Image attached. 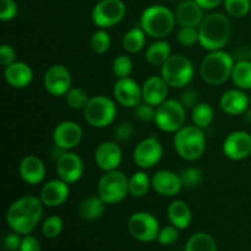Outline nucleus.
Masks as SVG:
<instances>
[{
	"instance_id": "obj_1",
	"label": "nucleus",
	"mask_w": 251,
	"mask_h": 251,
	"mask_svg": "<svg viewBox=\"0 0 251 251\" xmlns=\"http://www.w3.org/2000/svg\"><path fill=\"white\" fill-rule=\"evenodd\" d=\"M43 202L36 196H24L10 205L6 211V223L12 232L27 235L33 232L43 216Z\"/></svg>"
},
{
	"instance_id": "obj_2",
	"label": "nucleus",
	"mask_w": 251,
	"mask_h": 251,
	"mask_svg": "<svg viewBox=\"0 0 251 251\" xmlns=\"http://www.w3.org/2000/svg\"><path fill=\"white\" fill-rule=\"evenodd\" d=\"M232 26L226 15L221 12H213L203 17L199 34H200V46L208 51L221 50L226 47L230 38Z\"/></svg>"
},
{
	"instance_id": "obj_3",
	"label": "nucleus",
	"mask_w": 251,
	"mask_h": 251,
	"mask_svg": "<svg viewBox=\"0 0 251 251\" xmlns=\"http://www.w3.org/2000/svg\"><path fill=\"white\" fill-rule=\"evenodd\" d=\"M176 15L163 5H152L146 7L141 15L140 25L147 36L162 39L169 36L176 26Z\"/></svg>"
},
{
	"instance_id": "obj_4",
	"label": "nucleus",
	"mask_w": 251,
	"mask_h": 251,
	"mask_svg": "<svg viewBox=\"0 0 251 251\" xmlns=\"http://www.w3.org/2000/svg\"><path fill=\"white\" fill-rule=\"evenodd\" d=\"M234 64V60L227 51L222 49L210 51L201 61V77L208 85H222L232 76Z\"/></svg>"
},
{
	"instance_id": "obj_5",
	"label": "nucleus",
	"mask_w": 251,
	"mask_h": 251,
	"mask_svg": "<svg viewBox=\"0 0 251 251\" xmlns=\"http://www.w3.org/2000/svg\"><path fill=\"white\" fill-rule=\"evenodd\" d=\"M174 149L186 161L200 158L206 149V137L202 129L196 125H184L174 135Z\"/></svg>"
},
{
	"instance_id": "obj_6",
	"label": "nucleus",
	"mask_w": 251,
	"mask_h": 251,
	"mask_svg": "<svg viewBox=\"0 0 251 251\" xmlns=\"http://www.w3.org/2000/svg\"><path fill=\"white\" fill-rule=\"evenodd\" d=\"M161 76L169 87H186L194 77V65L185 55L176 54L161 66Z\"/></svg>"
},
{
	"instance_id": "obj_7",
	"label": "nucleus",
	"mask_w": 251,
	"mask_h": 251,
	"mask_svg": "<svg viewBox=\"0 0 251 251\" xmlns=\"http://www.w3.org/2000/svg\"><path fill=\"white\" fill-rule=\"evenodd\" d=\"M129 194V179L123 172H105L98 183V196L105 205H115L124 200Z\"/></svg>"
},
{
	"instance_id": "obj_8",
	"label": "nucleus",
	"mask_w": 251,
	"mask_h": 251,
	"mask_svg": "<svg viewBox=\"0 0 251 251\" xmlns=\"http://www.w3.org/2000/svg\"><path fill=\"white\" fill-rule=\"evenodd\" d=\"M83 115L91 126L102 129L114 122L117 117V107L110 98L105 96H95L88 100L83 109Z\"/></svg>"
},
{
	"instance_id": "obj_9",
	"label": "nucleus",
	"mask_w": 251,
	"mask_h": 251,
	"mask_svg": "<svg viewBox=\"0 0 251 251\" xmlns=\"http://www.w3.org/2000/svg\"><path fill=\"white\" fill-rule=\"evenodd\" d=\"M186 120V108L180 100H166L157 107L156 124L162 131L176 132L184 126Z\"/></svg>"
},
{
	"instance_id": "obj_10",
	"label": "nucleus",
	"mask_w": 251,
	"mask_h": 251,
	"mask_svg": "<svg viewBox=\"0 0 251 251\" xmlns=\"http://www.w3.org/2000/svg\"><path fill=\"white\" fill-rule=\"evenodd\" d=\"M127 230L134 239L142 243H151L157 240L161 228L158 220L153 215L140 211L130 216L127 221Z\"/></svg>"
},
{
	"instance_id": "obj_11",
	"label": "nucleus",
	"mask_w": 251,
	"mask_h": 251,
	"mask_svg": "<svg viewBox=\"0 0 251 251\" xmlns=\"http://www.w3.org/2000/svg\"><path fill=\"white\" fill-rule=\"evenodd\" d=\"M126 7L123 0H100L92 10V21L100 28H109L119 24L125 16Z\"/></svg>"
},
{
	"instance_id": "obj_12",
	"label": "nucleus",
	"mask_w": 251,
	"mask_h": 251,
	"mask_svg": "<svg viewBox=\"0 0 251 251\" xmlns=\"http://www.w3.org/2000/svg\"><path fill=\"white\" fill-rule=\"evenodd\" d=\"M44 88L54 97H65L70 91L73 77L68 68L64 65H53L46 71L43 78Z\"/></svg>"
},
{
	"instance_id": "obj_13",
	"label": "nucleus",
	"mask_w": 251,
	"mask_h": 251,
	"mask_svg": "<svg viewBox=\"0 0 251 251\" xmlns=\"http://www.w3.org/2000/svg\"><path fill=\"white\" fill-rule=\"evenodd\" d=\"M163 156V147L156 137H147L142 140L134 150L132 158L135 164L142 169H149L156 166Z\"/></svg>"
},
{
	"instance_id": "obj_14",
	"label": "nucleus",
	"mask_w": 251,
	"mask_h": 251,
	"mask_svg": "<svg viewBox=\"0 0 251 251\" xmlns=\"http://www.w3.org/2000/svg\"><path fill=\"white\" fill-rule=\"evenodd\" d=\"M223 153L232 161H243L251 154V135L247 131L230 132L223 142Z\"/></svg>"
},
{
	"instance_id": "obj_15",
	"label": "nucleus",
	"mask_w": 251,
	"mask_h": 251,
	"mask_svg": "<svg viewBox=\"0 0 251 251\" xmlns=\"http://www.w3.org/2000/svg\"><path fill=\"white\" fill-rule=\"evenodd\" d=\"M82 129L75 122L65 120L59 123L53 131L54 145L64 151H70L78 146L82 140Z\"/></svg>"
},
{
	"instance_id": "obj_16",
	"label": "nucleus",
	"mask_w": 251,
	"mask_h": 251,
	"mask_svg": "<svg viewBox=\"0 0 251 251\" xmlns=\"http://www.w3.org/2000/svg\"><path fill=\"white\" fill-rule=\"evenodd\" d=\"M113 93L123 107L135 108L142 100V87L131 77L118 78L113 87Z\"/></svg>"
},
{
	"instance_id": "obj_17",
	"label": "nucleus",
	"mask_w": 251,
	"mask_h": 251,
	"mask_svg": "<svg viewBox=\"0 0 251 251\" xmlns=\"http://www.w3.org/2000/svg\"><path fill=\"white\" fill-rule=\"evenodd\" d=\"M56 173L59 179L68 184L80 180L83 174V162L80 156L74 152L66 151L56 159Z\"/></svg>"
},
{
	"instance_id": "obj_18",
	"label": "nucleus",
	"mask_w": 251,
	"mask_h": 251,
	"mask_svg": "<svg viewBox=\"0 0 251 251\" xmlns=\"http://www.w3.org/2000/svg\"><path fill=\"white\" fill-rule=\"evenodd\" d=\"M95 161L98 168L104 172L115 171L123 161V152L119 145L113 141H105L98 145L95 151Z\"/></svg>"
},
{
	"instance_id": "obj_19",
	"label": "nucleus",
	"mask_w": 251,
	"mask_h": 251,
	"mask_svg": "<svg viewBox=\"0 0 251 251\" xmlns=\"http://www.w3.org/2000/svg\"><path fill=\"white\" fill-rule=\"evenodd\" d=\"M152 188L161 196L173 198L183 189L180 176L172 171H158L152 176Z\"/></svg>"
},
{
	"instance_id": "obj_20",
	"label": "nucleus",
	"mask_w": 251,
	"mask_h": 251,
	"mask_svg": "<svg viewBox=\"0 0 251 251\" xmlns=\"http://www.w3.org/2000/svg\"><path fill=\"white\" fill-rule=\"evenodd\" d=\"M69 184L61 179H54L44 184L41 191V200L44 206L58 207L65 203L69 198Z\"/></svg>"
},
{
	"instance_id": "obj_21",
	"label": "nucleus",
	"mask_w": 251,
	"mask_h": 251,
	"mask_svg": "<svg viewBox=\"0 0 251 251\" xmlns=\"http://www.w3.org/2000/svg\"><path fill=\"white\" fill-rule=\"evenodd\" d=\"M169 92L168 83L162 76L149 77L142 85V100L158 107L167 100Z\"/></svg>"
},
{
	"instance_id": "obj_22",
	"label": "nucleus",
	"mask_w": 251,
	"mask_h": 251,
	"mask_svg": "<svg viewBox=\"0 0 251 251\" xmlns=\"http://www.w3.org/2000/svg\"><path fill=\"white\" fill-rule=\"evenodd\" d=\"M19 172L25 183L29 185H37L42 183L46 176V166L39 157L29 154L21 161Z\"/></svg>"
},
{
	"instance_id": "obj_23",
	"label": "nucleus",
	"mask_w": 251,
	"mask_h": 251,
	"mask_svg": "<svg viewBox=\"0 0 251 251\" xmlns=\"http://www.w3.org/2000/svg\"><path fill=\"white\" fill-rule=\"evenodd\" d=\"M176 19L181 27L199 28L203 20V9L195 0H184L176 7Z\"/></svg>"
},
{
	"instance_id": "obj_24",
	"label": "nucleus",
	"mask_w": 251,
	"mask_h": 251,
	"mask_svg": "<svg viewBox=\"0 0 251 251\" xmlns=\"http://www.w3.org/2000/svg\"><path fill=\"white\" fill-rule=\"evenodd\" d=\"M4 77L11 87L25 88L33 80V71L28 64L24 61H15L5 66Z\"/></svg>"
},
{
	"instance_id": "obj_25",
	"label": "nucleus",
	"mask_w": 251,
	"mask_h": 251,
	"mask_svg": "<svg viewBox=\"0 0 251 251\" xmlns=\"http://www.w3.org/2000/svg\"><path fill=\"white\" fill-rule=\"evenodd\" d=\"M250 100L243 90H228L220 100V107L226 114L240 115L249 108Z\"/></svg>"
},
{
	"instance_id": "obj_26",
	"label": "nucleus",
	"mask_w": 251,
	"mask_h": 251,
	"mask_svg": "<svg viewBox=\"0 0 251 251\" xmlns=\"http://www.w3.org/2000/svg\"><path fill=\"white\" fill-rule=\"evenodd\" d=\"M168 220L178 229H186L191 223V210L183 200H176L168 206L167 210Z\"/></svg>"
},
{
	"instance_id": "obj_27",
	"label": "nucleus",
	"mask_w": 251,
	"mask_h": 251,
	"mask_svg": "<svg viewBox=\"0 0 251 251\" xmlns=\"http://www.w3.org/2000/svg\"><path fill=\"white\" fill-rule=\"evenodd\" d=\"M105 203L100 196H88L83 199L78 207V213L85 221H96L104 213Z\"/></svg>"
},
{
	"instance_id": "obj_28",
	"label": "nucleus",
	"mask_w": 251,
	"mask_h": 251,
	"mask_svg": "<svg viewBox=\"0 0 251 251\" xmlns=\"http://www.w3.org/2000/svg\"><path fill=\"white\" fill-rule=\"evenodd\" d=\"M172 56V48L166 41L152 43L146 50V60L152 66H162Z\"/></svg>"
},
{
	"instance_id": "obj_29",
	"label": "nucleus",
	"mask_w": 251,
	"mask_h": 251,
	"mask_svg": "<svg viewBox=\"0 0 251 251\" xmlns=\"http://www.w3.org/2000/svg\"><path fill=\"white\" fill-rule=\"evenodd\" d=\"M232 80L240 90L251 88V60L237 61L233 66Z\"/></svg>"
},
{
	"instance_id": "obj_30",
	"label": "nucleus",
	"mask_w": 251,
	"mask_h": 251,
	"mask_svg": "<svg viewBox=\"0 0 251 251\" xmlns=\"http://www.w3.org/2000/svg\"><path fill=\"white\" fill-rule=\"evenodd\" d=\"M146 43V32L142 28L129 29L123 37V47L130 54H136L142 50Z\"/></svg>"
},
{
	"instance_id": "obj_31",
	"label": "nucleus",
	"mask_w": 251,
	"mask_h": 251,
	"mask_svg": "<svg viewBox=\"0 0 251 251\" xmlns=\"http://www.w3.org/2000/svg\"><path fill=\"white\" fill-rule=\"evenodd\" d=\"M152 186V180L145 172H136L129 178V194L134 198H144Z\"/></svg>"
},
{
	"instance_id": "obj_32",
	"label": "nucleus",
	"mask_w": 251,
	"mask_h": 251,
	"mask_svg": "<svg viewBox=\"0 0 251 251\" xmlns=\"http://www.w3.org/2000/svg\"><path fill=\"white\" fill-rule=\"evenodd\" d=\"M184 251H217V245L210 234L201 232L189 238Z\"/></svg>"
},
{
	"instance_id": "obj_33",
	"label": "nucleus",
	"mask_w": 251,
	"mask_h": 251,
	"mask_svg": "<svg viewBox=\"0 0 251 251\" xmlns=\"http://www.w3.org/2000/svg\"><path fill=\"white\" fill-rule=\"evenodd\" d=\"M191 118H193L194 125H196L200 129H205V127L210 126L211 123L213 122L215 112L208 103H198L193 108Z\"/></svg>"
},
{
	"instance_id": "obj_34",
	"label": "nucleus",
	"mask_w": 251,
	"mask_h": 251,
	"mask_svg": "<svg viewBox=\"0 0 251 251\" xmlns=\"http://www.w3.org/2000/svg\"><path fill=\"white\" fill-rule=\"evenodd\" d=\"M65 100L69 107L73 108V109L83 110L86 105H87L88 100H90V97H88L87 93L82 88L71 87L70 91L65 95Z\"/></svg>"
},
{
	"instance_id": "obj_35",
	"label": "nucleus",
	"mask_w": 251,
	"mask_h": 251,
	"mask_svg": "<svg viewBox=\"0 0 251 251\" xmlns=\"http://www.w3.org/2000/svg\"><path fill=\"white\" fill-rule=\"evenodd\" d=\"M64 228L63 218L60 216H50L42 225V233L48 239H55L61 234Z\"/></svg>"
},
{
	"instance_id": "obj_36",
	"label": "nucleus",
	"mask_w": 251,
	"mask_h": 251,
	"mask_svg": "<svg viewBox=\"0 0 251 251\" xmlns=\"http://www.w3.org/2000/svg\"><path fill=\"white\" fill-rule=\"evenodd\" d=\"M91 48L95 53L104 54L110 48V36L105 28H100L91 37Z\"/></svg>"
},
{
	"instance_id": "obj_37",
	"label": "nucleus",
	"mask_w": 251,
	"mask_h": 251,
	"mask_svg": "<svg viewBox=\"0 0 251 251\" xmlns=\"http://www.w3.org/2000/svg\"><path fill=\"white\" fill-rule=\"evenodd\" d=\"M132 60L127 55H118L113 60V74L117 78L130 77V74L132 71Z\"/></svg>"
},
{
	"instance_id": "obj_38",
	"label": "nucleus",
	"mask_w": 251,
	"mask_h": 251,
	"mask_svg": "<svg viewBox=\"0 0 251 251\" xmlns=\"http://www.w3.org/2000/svg\"><path fill=\"white\" fill-rule=\"evenodd\" d=\"M180 179L181 183H183V186H185V188H196L198 185H200L203 179L202 171L200 168H198V167L186 168L181 172Z\"/></svg>"
},
{
	"instance_id": "obj_39",
	"label": "nucleus",
	"mask_w": 251,
	"mask_h": 251,
	"mask_svg": "<svg viewBox=\"0 0 251 251\" xmlns=\"http://www.w3.org/2000/svg\"><path fill=\"white\" fill-rule=\"evenodd\" d=\"M225 7L233 17H243L250 11V0H225Z\"/></svg>"
},
{
	"instance_id": "obj_40",
	"label": "nucleus",
	"mask_w": 251,
	"mask_h": 251,
	"mask_svg": "<svg viewBox=\"0 0 251 251\" xmlns=\"http://www.w3.org/2000/svg\"><path fill=\"white\" fill-rule=\"evenodd\" d=\"M179 44L183 47H193L200 41V34H199V28L195 27H181L176 36Z\"/></svg>"
},
{
	"instance_id": "obj_41",
	"label": "nucleus",
	"mask_w": 251,
	"mask_h": 251,
	"mask_svg": "<svg viewBox=\"0 0 251 251\" xmlns=\"http://www.w3.org/2000/svg\"><path fill=\"white\" fill-rule=\"evenodd\" d=\"M156 112L157 108H154V105L150 104V103L145 102V100H141V102L134 108L135 117L145 123L154 122V120H156Z\"/></svg>"
},
{
	"instance_id": "obj_42",
	"label": "nucleus",
	"mask_w": 251,
	"mask_h": 251,
	"mask_svg": "<svg viewBox=\"0 0 251 251\" xmlns=\"http://www.w3.org/2000/svg\"><path fill=\"white\" fill-rule=\"evenodd\" d=\"M178 230V228L174 227L173 225L163 227L159 230L158 237H157V242L161 245H163V247H168V245L174 244L179 238Z\"/></svg>"
},
{
	"instance_id": "obj_43",
	"label": "nucleus",
	"mask_w": 251,
	"mask_h": 251,
	"mask_svg": "<svg viewBox=\"0 0 251 251\" xmlns=\"http://www.w3.org/2000/svg\"><path fill=\"white\" fill-rule=\"evenodd\" d=\"M17 15V5L14 0H0V20L11 21Z\"/></svg>"
},
{
	"instance_id": "obj_44",
	"label": "nucleus",
	"mask_w": 251,
	"mask_h": 251,
	"mask_svg": "<svg viewBox=\"0 0 251 251\" xmlns=\"http://www.w3.org/2000/svg\"><path fill=\"white\" fill-rule=\"evenodd\" d=\"M115 139L120 142H126L130 141L134 136V126H132L131 123L124 122L122 124L118 125L114 130Z\"/></svg>"
},
{
	"instance_id": "obj_45",
	"label": "nucleus",
	"mask_w": 251,
	"mask_h": 251,
	"mask_svg": "<svg viewBox=\"0 0 251 251\" xmlns=\"http://www.w3.org/2000/svg\"><path fill=\"white\" fill-rule=\"evenodd\" d=\"M21 243H22L21 234L14 232L5 235L2 245H4V249L6 251H19L20 247H21Z\"/></svg>"
},
{
	"instance_id": "obj_46",
	"label": "nucleus",
	"mask_w": 251,
	"mask_h": 251,
	"mask_svg": "<svg viewBox=\"0 0 251 251\" xmlns=\"http://www.w3.org/2000/svg\"><path fill=\"white\" fill-rule=\"evenodd\" d=\"M16 59V51L9 44H2L0 48V63L2 66H7L10 64L15 63Z\"/></svg>"
},
{
	"instance_id": "obj_47",
	"label": "nucleus",
	"mask_w": 251,
	"mask_h": 251,
	"mask_svg": "<svg viewBox=\"0 0 251 251\" xmlns=\"http://www.w3.org/2000/svg\"><path fill=\"white\" fill-rule=\"evenodd\" d=\"M19 251H42V248L38 240L33 235L27 234L22 238L21 247H20Z\"/></svg>"
},
{
	"instance_id": "obj_48",
	"label": "nucleus",
	"mask_w": 251,
	"mask_h": 251,
	"mask_svg": "<svg viewBox=\"0 0 251 251\" xmlns=\"http://www.w3.org/2000/svg\"><path fill=\"white\" fill-rule=\"evenodd\" d=\"M180 102L185 108H191V109H193V108L199 103L198 102V92L194 90H191V88H188V90L184 91L183 95H181Z\"/></svg>"
},
{
	"instance_id": "obj_49",
	"label": "nucleus",
	"mask_w": 251,
	"mask_h": 251,
	"mask_svg": "<svg viewBox=\"0 0 251 251\" xmlns=\"http://www.w3.org/2000/svg\"><path fill=\"white\" fill-rule=\"evenodd\" d=\"M203 10H212L217 7L221 2H225V0H195Z\"/></svg>"
},
{
	"instance_id": "obj_50",
	"label": "nucleus",
	"mask_w": 251,
	"mask_h": 251,
	"mask_svg": "<svg viewBox=\"0 0 251 251\" xmlns=\"http://www.w3.org/2000/svg\"><path fill=\"white\" fill-rule=\"evenodd\" d=\"M249 55H250V60H251V47H250V53H249Z\"/></svg>"
},
{
	"instance_id": "obj_51",
	"label": "nucleus",
	"mask_w": 251,
	"mask_h": 251,
	"mask_svg": "<svg viewBox=\"0 0 251 251\" xmlns=\"http://www.w3.org/2000/svg\"><path fill=\"white\" fill-rule=\"evenodd\" d=\"M168 1H176V0H168Z\"/></svg>"
},
{
	"instance_id": "obj_52",
	"label": "nucleus",
	"mask_w": 251,
	"mask_h": 251,
	"mask_svg": "<svg viewBox=\"0 0 251 251\" xmlns=\"http://www.w3.org/2000/svg\"><path fill=\"white\" fill-rule=\"evenodd\" d=\"M250 104H251V98H250Z\"/></svg>"
}]
</instances>
